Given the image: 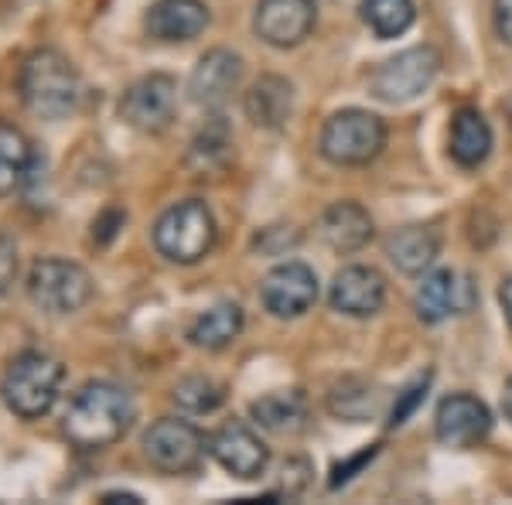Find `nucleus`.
Segmentation results:
<instances>
[{
	"label": "nucleus",
	"mask_w": 512,
	"mask_h": 505,
	"mask_svg": "<svg viewBox=\"0 0 512 505\" xmlns=\"http://www.w3.org/2000/svg\"><path fill=\"white\" fill-rule=\"evenodd\" d=\"M134 400L127 389L117 383H86L72 396L69 410H65V437L82 451H99V447L117 444L134 424Z\"/></svg>",
	"instance_id": "f257e3e1"
},
{
	"label": "nucleus",
	"mask_w": 512,
	"mask_h": 505,
	"mask_svg": "<svg viewBox=\"0 0 512 505\" xmlns=\"http://www.w3.org/2000/svg\"><path fill=\"white\" fill-rule=\"evenodd\" d=\"M18 89L24 106L45 120L72 117L82 103L79 69L55 48H41V52H31L24 59Z\"/></svg>",
	"instance_id": "f03ea898"
},
{
	"label": "nucleus",
	"mask_w": 512,
	"mask_h": 505,
	"mask_svg": "<svg viewBox=\"0 0 512 505\" xmlns=\"http://www.w3.org/2000/svg\"><path fill=\"white\" fill-rule=\"evenodd\" d=\"M65 369L55 355L24 349L14 355L0 372V400L21 420H41L52 413L55 400L62 393Z\"/></svg>",
	"instance_id": "7ed1b4c3"
},
{
	"label": "nucleus",
	"mask_w": 512,
	"mask_h": 505,
	"mask_svg": "<svg viewBox=\"0 0 512 505\" xmlns=\"http://www.w3.org/2000/svg\"><path fill=\"white\" fill-rule=\"evenodd\" d=\"M219 226L216 215L205 202L188 198V202L171 205L168 212L154 222V246L164 260L181 263V267H192V263L205 260L216 246Z\"/></svg>",
	"instance_id": "20e7f679"
},
{
	"label": "nucleus",
	"mask_w": 512,
	"mask_h": 505,
	"mask_svg": "<svg viewBox=\"0 0 512 505\" xmlns=\"http://www.w3.org/2000/svg\"><path fill=\"white\" fill-rule=\"evenodd\" d=\"M386 147V123L383 117L359 106L338 110L325 120L318 137V151L325 161L338 164V168H362L373 164Z\"/></svg>",
	"instance_id": "39448f33"
},
{
	"label": "nucleus",
	"mask_w": 512,
	"mask_h": 505,
	"mask_svg": "<svg viewBox=\"0 0 512 505\" xmlns=\"http://www.w3.org/2000/svg\"><path fill=\"white\" fill-rule=\"evenodd\" d=\"M28 294L38 311L52 314V318H65L76 314L93 297V277L72 260L62 256H48L38 260L28 273Z\"/></svg>",
	"instance_id": "423d86ee"
},
{
	"label": "nucleus",
	"mask_w": 512,
	"mask_h": 505,
	"mask_svg": "<svg viewBox=\"0 0 512 505\" xmlns=\"http://www.w3.org/2000/svg\"><path fill=\"white\" fill-rule=\"evenodd\" d=\"M437 72H441V55L431 45H417L407 52L393 55V59L379 62L376 72L369 76V89L383 103H410V99L424 96L434 86Z\"/></svg>",
	"instance_id": "0eeeda50"
},
{
	"label": "nucleus",
	"mask_w": 512,
	"mask_h": 505,
	"mask_svg": "<svg viewBox=\"0 0 512 505\" xmlns=\"http://www.w3.org/2000/svg\"><path fill=\"white\" fill-rule=\"evenodd\" d=\"M205 447V437L192 420L181 417H161L158 424H151V430L144 434V454L154 468L164 475H185L195 471Z\"/></svg>",
	"instance_id": "6e6552de"
},
{
	"label": "nucleus",
	"mask_w": 512,
	"mask_h": 505,
	"mask_svg": "<svg viewBox=\"0 0 512 505\" xmlns=\"http://www.w3.org/2000/svg\"><path fill=\"white\" fill-rule=\"evenodd\" d=\"M178 110V82L164 72L137 79L120 99V120L140 134H164Z\"/></svg>",
	"instance_id": "1a4fd4ad"
},
{
	"label": "nucleus",
	"mask_w": 512,
	"mask_h": 505,
	"mask_svg": "<svg viewBox=\"0 0 512 505\" xmlns=\"http://www.w3.org/2000/svg\"><path fill=\"white\" fill-rule=\"evenodd\" d=\"M260 301L274 318L280 321H291V318H301L315 308L318 301V277L308 263H297V260H287L274 267L263 277L260 284Z\"/></svg>",
	"instance_id": "9d476101"
},
{
	"label": "nucleus",
	"mask_w": 512,
	"mask_h": 505,
	"mask_svg": "<svg viewBox=\"0 0 512 505\" xmlns=\"http://www.w3.org/2000/svg\"><path fill=\"white\" fill-rule=\"evenodd\" d=\"M315 0H260L253 14V31L270 48H294L315 31Z\"/></svg>",
	"instance_id": "9b49d317"
},
{
	"label": "nucleus",
	"mask_w": 512,
	"mask_h": 505,
	"mask_svg": "<svg viewBox=\"0 0 512 505\" xmlns=\"http://www.w3.org/2000/svg\"><path fill=\"white\" fill-rule=\"evenodd\" d=\"M209 454L229 471V475L243 478V482L260 478L270 465V447L263 444L260 434H256L250 424H243V420L222 424L216 434L209 437Z\"/></svg>",
	"instance_id": "f8f14e48"
},
{
	"label": "nucleus",
	"mask_w": 512,
	"mask_h": 505,
	"mask_svg": "<svg viewBox=\"0 0 512 505\" xmlns=\"http://www.w3.org/2000/svg\"><path fill=\"white\" fill-rule=\"evenodd\" d=\"M492 413L472 393H451L437 403L434 434L444 447H475L489 437Z\"/></svg>",
	"instance_id": "ddd939ff"
},
{
	"label": "nucleus",
	"mask_w": 512,
	"mask_h": 505,
	"mask_svg": "<svg viewBox=\"0 0 512 505\" xmlns=\"http://www.w3.org/2000/svg\"><path fill=\"white\" fill-rule=\"evenodd\" d=\"M328 301L345 318H373L386 304V277L373 267H362V263L342 267L332 280Z\"/></svg>",
	"instance_id": "4468645a"
},
{
	"label": "nucleus",
	"mask_w": 512,
	"mask_h": 505,
	"mask_svg": "<svg viewBox=\"0 0 512 505\" xmlns=\"http://www.w3.org/2000/svg\"><path fill=\"white\" fill-rule=\"evenodd\" d=\"M239 79H243V59L236 52H229V48H212L192 69L188 96H192V103L205 106V110H219L239 89Z\"/></svg>",
	"instance_id": "2eb2a0df"
},
{
	"label": "nucleus",
	"mask_w": 512,
	"mask_h": 505,
	"mask_svg": "<svg viewBox=\"0 0 512 505\" xmlns=\"http://www.w3.org/2000/svg\"><path fill=\"white\" fill-rule=\"evenodd\" d=\"M472 284L454 270H431L420 280L414 294V311L424 325H441L451 314H465L472 308Z\"/></svg>",
	"instance_id": "dca6fc26"
},
{
	"label": "nucleus",
	"mask_w": 512,
	"mask_h": 505,
	"mask_svg": "<svg viewBox=\"0 0 512 505\" xmlns=\"http://www.w3.org/2000/svg\"><path fill=\"white\" fill-rule=\"evenodd\" d=\"M209 24H212V14L202 0H158L144 18L147 35L168 41V45L198 38Z\"/></svg>",
	"instance_id": "f3484780"
},
{
	"label": "nucleus",
	"mask_w": 512,
	"mask_h": 505,
	"mask_svg": "<svg viewBox=\"0 0 512 505\" xmlns=\"http://www.w3.org/2000/svg\"><path fill=\"white\" fill-rule=\"evenodd\" d=\"M376 226H373V215L362 209L359 202H335L321 212L318 219V236L328 250L335 253H355L373 239Z\"/></svg>",
	"instance_id": "a211bd4d"
},
{
	"label": "nucleus",
	"mask_w": 512,
	"mask_h": 505,
	"mask_svg": "<svg viewBox=\"0 0 512 505\" xmlns=\"http://www.w3.org/2000/svg\"><path fill=\"white\" fill-rule=\"evenodd\" d=\"M243 335V308L236 301H219L202 311L188 328V342L205 352H222Z\"/></svg>",
	"instance_id": "6ab92c4d"
},
{
	"label": "nucleus",
	"mask_w": 512,
	"mask_h": 505,
	"mask_svg": "<svg viewBox=\"0 0 512 505\" xmlns=\"http://www.w3.org/2000/svg\"><path fill=\"white\" fill-rule=\"evenodd\" d=\"M294 110V86L280 76H263L246 93V117L263 130H280Z\"/></svg>",
	"instance_id": "aec40b11"
},
{
	"label": "nucleus",
	"mask_w": 512,
	"mask_h": 505,
	"mask_svg": "<svg viewBox=\"0 0 512 505\" xmlns=\"http://www.w3.org/2000/svg\"><path fill=\"white\" fill-rule=\"evenodd\" d=\"M492 154V127L475 106L454 113L451 120V157L461 168H478Z\"/></svg>",
	"instance_id": "412c9836"
},
{
	"label": "nucleus",
	"mask_w": 512,
	"mask_h": 505,
	"mask_svg": "<svg viewBox=\"0 0 512 505\" xmlns=\"http://www.w3.org/2000/svg\"><path fill=\"white\" fill-rule=\"evenodd\" d=\"M250 413L256 424L274 430V434H294L308 420V396L301 389H274V393H263L260 400H253Z\"/></svg>",
	"instance_id": "4be33fe9"
},
{
	"label": "nucleus",
	"mask_w": 512,
	"mask_h": 505,
	"mask_svg": "<svg viewBox=\"0 0 512 505\" xmlns=\"http://www.w3.org/2000/svg\"><path fill=\"white\" fill-rule=\"evenodd\" d=\"M35 168V147L21 127L0 120V198H11Z\"/></svg>",
	"instance_id": "5701e85b"
},
{
	"label": "nucleus",
	"mask_w": 512,
	"mask_h": 505,
	"mask_svg": "<svg viewBox=\"0 0 512 505\" xmlns=\"http://www.w3.org/2000/svg\"><path fill=\"white\" fill-rule=\"evenodd\" d=\"M386 253H390L396 270L417 277V273H424L437 260L441 239L427 226H403L400 233H393V239L386 243Z\"/></svg>",
	"instance_id": "b1692460"
},
{
	"label": "nucleus",
	"mask_w": 512,
	"mask_h": 505,
	"mask_svg": "<svg viewBox=\"0 0 512 505\" xmlns=\"http://www.w3.org/2000/svg\"><path fill=\"white\" fill-rule=\"evenodd\" d=\"M417 18L414 0H362V21L376 38H400Z\"/></svg>",
	"instance_id": "393cba45"
},
{
	"label": "nucleus",
	"mask_w": 512,
	"mask_h": 505,
	"mask_svg": "<svg viewBox=\"0 0 512 505\" xmlns=\"http://www.w3.org/2000/svg\"><path fill=\"white\" fill-rule=\"evenodd\" d=\"M226 389L209 376H188L175 386V403L185 413H212L222 407Z\"/></svg>",
	"instance_id": "a878e982"
},
{
	"label": "nucleus",
	"mask_w": 512,
	"mask_h": 505,
	"mask_svg": "<svg viewBox=\"0 0 512 505\" xmlns=\"http://www.w3.org/2000/svg\"><path fill=\"white\" fill-rule=\"evenodd\" d=\"M229 147H233V140H229V130L222 127V123H212V127L195 140L192 161H195V157H205L202 171H209V168H216V157H219L222 164L229 161Z\"/></svg>",
	"instance_id": "bb28decb"
},
{
	"label": "nucleus",
	"mask_w": 512,
	"mask_h": 505,
	"mask_svg": "<svg viewBox=\"0 0 512 505\" xmlns=\"http://www.w3.org/2000/svg\"><path fill=\"white\" fill-rule=\"evenodd\" d=\"M14 280H18V243L14 236L0 233V297L11 294Z\"/></svg>",
	"instance_id": "cd10ccee"
},
{
	"label": "nucleus",
	"mask_w": 512,
	"mask_h": 505,
	"mask_svg": "<svg viewBox=\"0 0 512 505\" xmlns=\"http://www.w3.org/2000/svg\"><path fill=\"white\" fill-rule=\"evenodd\" d=\"M424 389H427V383L420 379V383H414L410 389H403V396H400V403L393 407V420H390V427H400L403 420L410 417V413L417 410V403L424 400Z\"/></svg>",
	"instance_id": "c85d7f7f"
},
{
	"label": "nucleus",
	"mask_w": 512,
	"mask_h": 505,
	"mask_svg": "<svg viewBox=\"0 0 512 505\" xmlns=\"http://www.w3.org/2000/svg\"><path fill=\"white\" fill-rule=\"evenodd\" d=\"M495 31H499L502 41L512 45V0H495Z\"/></svg>",
	"instance_id": "c756f323"
},
{
	"label": "nucleus",
	"mask_w": 512,
	"mask_h": 505,
	"mask_svg": "<svg viewBox=\"0 0 512 505\" xmlns=\"http://www.w3.org/2000/svg\"><path fill=\"white\" fill-rule=\"evenodd\" d=\"M499 301H502V311H506V321H509V328H512V277L506 280V284H502Z\"/></svg>",
	"instance_id": "7c9ffc66"
},
{
	"label": "nucleus",
	"mask_w": 512,
	"mask_h": 505,
	"mask_svg": "<svg viewBox=\"0 0 512 505\" xmlns=\"http://www.w3.org/2000/svg\"><path fill=\"white\" fill-rule=\"evenodd\" d=\"M99 502H106V505H110V502H130V505H137L140 495H134V492H106Z\"/></svg>",
	"instance_id": "2f4dec72"
},
{
	"label": "nucleus",
	"mask_w": 512,
	"mask_h": 505,
	"mask_svg": "<svg viewBox=\"0 0 512 505\" xmlns=\"http://www.w3.org/2000/svg\"><path fill=\"white\" fill-rule=\"evenodd\" d=\"M502 413H506V420L512 424V379L506 383V389H502Z\"/></svg>",
	"instance_id": "473e14b6"
}]
</instances>
